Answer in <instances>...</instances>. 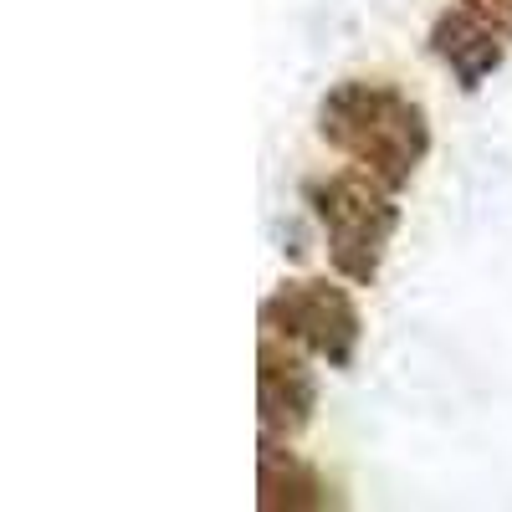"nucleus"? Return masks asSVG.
<instances>
[{
    "mask_svg": "<svg viewBox=\"0 0 512 512\" xmlns=\"http://www.w3.org/2000/svg\"><path fill=\"white\" fill-rule=\"evenodd\" d=\"M318 139L379 185L405 190L431 159V113L384 77H344L318 103Z\"/></svg>",
    "mask_w": 512,
    "mask_h": 512,
    "instance_id": "nucleus-1",
    "label": "nucleus"
},
{
    "mask_svg": "<svg viewBox=\"0 0 512 512\" xmlns=\"http://www.w3.org/2000/svg\"><path fill=\"white\" fill-rule=\"evenodd\" d=\"M395 195L400 190L379 185L374 175H364V169H338V175L303 180V205L323 226L328 262L344 282H354V287L379 282L390 241L400 231V200Z\"/></svg>",
    "mask_w": 512,
    "mask_h": 512,
    "instance_id": "nucleus-2",
    "label": "nucleus"
},
{
    "mask_svg": "<svg viewBox=\"0 0 512 512\" xmlns=\"http://www.w3.org/2000/svg\"><path fill=\"white\" fill-rule=\"evenodd\" d=\"M262 333H277L328 369H354L364 344V313L349 287L328 277H292L262 297Z\"/></svg>",
    "mask_w": 512,
    "mask_h": 512,
    "instance_id": "nucleus-3",
    "label": "nucleus"
},
{
    "mask_svg": "<svg viewBox=\"0 0 512 512\" xmlns=\"http://www.w3.org/2000/svg\"><path fill=\"white\" fill-rule=\"evenodd\" d=\"M318 415V374L308 369L303 349L277 333H262L256 344V420L267 436H303Z\"/></svg>",
    "mask_w": 512,
    "mask_h": 512,
    "instance_id": "nucleus-4",
    "label": "nucleus"
},
{
    "mask_svg": "<svg viewBox=\"0 0 512 512\" xmlns=\"http://www.w3.org/2000/svg\"><path fill=\"white\" fill-rule=\"evenodd\" d=\"M425 47H431V57L456 77L461 93H482V82L507 62V36L492 31L482 16H472L466 6L456 11H441L431 21V36H425Z\"/></svg>",
    "mask_w": 512,
    "mask_h": 512,
    "instance_id": "nucleus-5",
    "label": "nucleus"
},
{
    "mask_svg": "<svg viewBox=\"0 0 512 512\" xmlns=\"http://www.w3.org/2000/svg\"><path fill=\"white\" fill-rule=\"evenodd\" d=\"M256 507L262 512H323V507H338V497L313 461H303L282 436L262 431V441H256Z\"/></svg>",
    "mask_w": 512,
    "mask_h": 512,
    "instance_id": "nucleus-6",
    "label": "nucleus"
},
{
    "mask_svg": "<svg viewBox=\"0 0 512 512\" xmlns=\"http://www.w3.org/2000/svg\"><path fill=\"white\" fill-rule=\"evenodd\" d=\"M456 6H466L472 16H482L492 31H502L512 41V0H456Z\"/></svg>",
    "mask_w": 512,
    "mask_h": 512,
    "instance_id": "nucleus-7",
    "label": "nucleus"
}]
</instances>
